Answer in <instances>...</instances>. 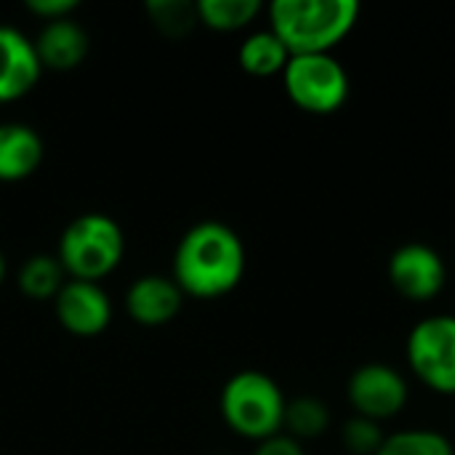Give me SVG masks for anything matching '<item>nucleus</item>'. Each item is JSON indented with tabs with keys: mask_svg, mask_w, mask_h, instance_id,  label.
I'll return each instance as SVG.
<instances>
[{
	"mask_svg": "<svg viewBox=\"0 0 455 455\" xmlns=\"http://www.w3.org/2000/svg\"><path fill=\"white\" fill-rule=\"evenodd\" d=\"M53 312L64 331L88 339L107 331L112 320V301L99 283L67 280L59 296L53 299Z\"/></svg>",
	"mask_w": 455,
	"mask_h": 455,
	"instance_id": "obj_9",
	"label": "nucleus"
},
{
	"mask_svg": "<svg viewBox=\"0 0 455 455\" xmlns=\"http://www.w3.org/2000/svg\"><path fill=\"white\" fill-rule=\"evenodd\" d=\"M376 455H455V448L437 429H400L384 437Z\"/></svg>",
	"mask_w": 455,
	"mask_h": 455,
	"instance_id": "obj_18",
	"label": "nucleus"
},
{
	"mask_svg": "<svg viewBox=\"0 0 455 455\" xmlns=\"http://www.w3.org/2000/svg\"><path fill=\"white\" fill-rule=\"evenodd\" d=\"M384 432L381 424L352 416L344 427H341V445L352 455H376L381 443H384Z\"/></svg>",
	"mask_w": 455,
	"mask_h": 455,
	"instance_id": "obj_20",
	"label": "nucleus"
},
{
	"mask_svg": "<svg viewBox=\"0 0 455 455\" xmlns=\"http://www.w3.org/2000/svg\"><path fill=\"white\" fill-rule=\"evenodd\" d=\"M5 272H8V267H5V256H3V251H0V285H3V280H5Z\"/></svg>",
	"mask_w": 455,
	"mask_h": 455,
	"instance_id": "obj_23",
	"label": "nucleus"
},
{
	"mask_svg": "<svg viewBox=\"0 0 455 455\" xmlns=\"http://www.w3.org/2000/svg\"><path fill=\"white\" fill-rule=\"evenodd\" d=\"M291 53L283 45V40L272 32V29H261L253 32L243 40L240 51H237V61L240 67L253 75V77H272V75H283L285 64H288Z\"/></svg>",
	"mask_w": 455,
	"mask_h": 455,
	"instance_id": "obj_14",
	"label": "nucleus"
},
{
	"mask_svg": "<svg viewBox=\"0 0 455 455\" xmlns=\"http://www.w3.org/2000/svg\"><path fill=\"white\" fill-rule=\"evenodd\" d=\"M147 13H149L152 24L171 40L184 37L200 21L197 5H192L187 0H152V3H147Z\"/></svg>",
	"mask_w": 455,
	"mask_h": 455,
	"instance_id": "obj_19",
	"label": "nucleus"
},
{
	"mask_svg": "<svg viewBox=\"0 0 455 455\" xmlns=\"http://www.w3.org/2000/svg\"><path fill=\"white\" fill-rule=\"evenodd\" d=\"M253 455H307V453H304L301 443H299V440H293L291 435H275V437H269V440H261V443L256 445Z\"/></svg>",
	"mask_w": 455,
	"mask_h": 455,
	"instance_id": "obj_22",
	"label": "nucleus"
},
{
	"mask_svg": "<svg viewBox=\"0 0 455 455\" xmlns=\"http://www.w3.org/2000/svg\"><path fill=\"white\" fill-rule=\"evenodd\" d=\"M245 275V245L221 221H200L184 232L173 253V283L192 299H221Z\"/></svg>",
	"mask_w": 455,
	"mask_h": 455,
	"instance_id": "obj_1",
	"label": "nucleus"
},
{
	"mask_svg": "<svg viewBox=\"0 0 455 455\" xmlns=\"http://www.w3.org/2000/svg\"><path fill=\"white\" fill-rule=\"evenodd\" d=\"M285 395L277 381L261 371H240L221 389L224 424L245 440H269L285 421Z\"/></svg>",
	"mask_w": 455,
	"mask_h": 455,
	"instance_id": "obj_4",
	"label": "nucleus"
},
{
	"mask_svg": "<svg viewBox=\"0 0 455 455\" xmlns=\"http://www.w3.org/2000/svg\"><path fill=\"white\" fill-rule=\"evenodd\" d=\"M125 253V235L120 224L107 213H80L72 219L56 248V259L69 280L101 283L117 269Z\"/></svg>",
	"mask_w": 455,
	"mask_h": 455,
	"instance_id": "obj_3",
	"label": "nucleus"
},
{
	"mask_svg": "<svg viewBox=\"0 0 455 455\" xmlns=\"http://www.w3.org/2000/svg\"><path fill=\"white\" fill-rule=\"evenodd\" d=\"M269 29L283 40L291 56L331 53L360 19L355 0H275Z\"/></svg>",
	"mask_w": 455,
	"mask_h": 455,
	"instance_id": "obj_2",
	"label": "nucleus"
},
{
	"mask_svg": "<svg viewBox=\"0 0 455 455\" xmlns=\"http://www.w3.org/2000/svg\"><path fill=\"white\" fill-rule=\"evenodd\" d=\"M195 5H197L200 24H205L216 32L243 29L261 13L259 0H200Z\"/></svg>",
	"mask_w": 455,
	"mask_h": 455,
	"instance_id": "obj_17",
	"label": "nucleus"
},
{
	"mask_svg": "<svg viewBox=\"0 0 455 455\" xmlns=\"http://www.w3.org/2000/svg\"><path fill=\"white\" fill-rule=\"evenodd\" d=\"M43 75L35 43L16 27L0 24V104L27 96Z\"/></svg>",
	"mask_w": 455,
	"mask_h": 455,
	"instance_id": "obj_10",
	"label": "nucleus"
},
{
	"mask_svg": "<svg viewBox=\"0 0 455 455\" xmlns=\"http://www.w3.org/2000/svg\"><path fill=\"white\" fill-rule=\"evenodd\" d=\"M411 373L437 395H455V315H432L405 341Z\"/></svg>",
	"mask_w": 455,
	"mask_h": 455,
	"instance_id": "obj_6",
	"label": "nucleus"
},
{
	"mask_svg": "<svg viewBox=\"0 0 455 455\" xmlns=\"http://www.w3.org/2000/svg\"><path fill=\"white\" fill-rule=\"evenodd\" d=\"M64 277H67V272L56 256L35 253L21 264V269L16 275V285L32 301H48V299L53 301L67 283Z\"/></svg>",
	"mask_w": 455,
	"mask_h": 455,
	"instance_id": "obj_15",
	"label": "nucleus"
},
{
	"mask_svg": "<svg viewBox=\"0 0 455 455\" xmlns=\"http://www.w3.org/2000/svg\"><path fill=\"white\" fill-rule=\"evenodd\" d=\"M283 427L293 440H317L331 427V411L320 397L304 395L285 405V421Z\"/></svg>",
	"mask_w": 455,
	"mask_h": 455,
	"instance_id": "obj_16",
	"label": "nucleus"
},
{
	"mask_svg": "<svg viewBox=\"0 0 455 455\" xmlns=\"http://www.w3.org/2000/svg\"><path fill=\"white\" fill-rule=\"evenodd\" d=\"M45 155L40 133L27 123H0V181L13 184L32 176Z\"/></svg>",
	"mask_w": 455,
	"mask_h": 455,
	"instance_id": "obj_13",
	"label": "nucleus"
},
{
	"mask_svg": "<svg viewBox=\"0 0 455 455\" xmlns=\"http://www.w3.org/2000/svg\"><path fill=\"white\" fill-rule=\"evenodd\" d=\"M32 43H35L43 69H56V72L80 67L91 48L88 32L72 16L45 21L37 40H32Z\"/></svg>",
	"mask_w": 455,
	"mask_h": 455,
	"instance_id": "obj_12",
	"label": "nucleus"
},
{
	"mask_svg": "<svg viewBox=\"0 0 455 455\" xmlns=\"http://www.w3.org/2000/svg\"><path fill=\"white\" fill-rule=\"evenodd\" d=\"M387 277L403 299L427 304L443 293L448 269H445L440 251H435L432 245L405 243L389 256Z\"/></svg>",
	"mask_w": 455,
	"mask_h": 455,
	"instance_id": "obj_8",
	"label": "nucleus"
},
{
	"mask_svg": "<svg viewBox=\"0 0 455 455\" xmlns=\"http://www.w3.org/2000/svg\"><path fill=\"white\" fill-rule=\"evenodd\" d=\"M181 288L173 283V277L165 275H141L125 291V309L133 317V323L144 328L168 325L181 312Z\"/></svg>",
	"mask_w": 455,
	"mask_h": 455,
	"instance_id": "obj_11",
	"label": "nucleus"
},
{
	"mask_svg": "<svg viewBox=\"0 0 455 455\" xmlns=\"http://www.w3.org/2000/svg\"><path fill=\"white\" fill-rule=\"evenodd\" d=\"M283 85L288 99L309 115H333L352 93L349 72L333 53L291 56L283 69Z\"/></svg>",
	"mask_w": 455,
	"mask_h": 455,
	"instance_id": "obj_5",
	"label": "nucleus"
},
{
	"mask_svg": "<svg viewBox=\"0 0 455 455\" xmlns=\"http://www.w3.org/2000/svg\"><path fill=\"white\" fill-rule=\"evenodd\" d=\"M27 11L43 21H56V19L72 16L77 11V3L75 0H27Z\"/></svg>",
	"mask_w": 455,
	"mask_h": 455,
	"instance_id": "obj_21",
	"label": "nucleus"
},
{
	"mask_svg": "<svg viewBox=\"0 0 455 455\" xmlns=\"http://www.w3.org/2000/svg\"><path fill=\"white\" fill-rule=\"evenodd\" d=\"M347 400L355 416L384 424L400 416L411 400L408 379L387 363H365L347 381Z\"/></svg>",
	"mask_w": 455,
	"mask_h": 455,
	"instance_id": "obj_7",
	"label": "nucleus"
}]
</instances>
